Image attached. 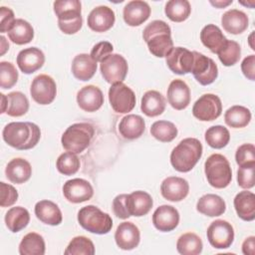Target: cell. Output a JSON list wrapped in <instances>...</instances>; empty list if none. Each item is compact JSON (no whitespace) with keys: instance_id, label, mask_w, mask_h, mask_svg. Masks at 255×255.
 I'll return each mask as SVG.
<instances>
[{"instance_id":"1","label":"cell","mask_w":255,"mask_h":255,"mask_svg":"<svg viewBox=\"0 0 255 255\" xmlns=\"http://www.w3.org/2000/svg\"><path fill=\"white\" fill-rule=\"evenodd\" d=\"M4 141L20 150L33 148L41 137L40 128L30 122H13L6 125L2 131Z\"/></svg>"},{"instance_id":"2","label":"cell","mask_w":255,"mask_h":255,"mask_svg":"<svg viewBox=\"0 0 255 255\" xmlns=\"http://www.w3.org/2000/svg\"><path fill=\"white\" fill-rule=\"evenodd\" d=\"M142 38L148 51L157 58L165 57L173 48L171 29L162 20H153L143 29Z\"/></svg>"},{"instance_id":"3","label":"cell","mask_w":255,"mask_h":255,"mask_svg":"<svg viewBox=\"0 0 255 255\" xmlns=\"http://www.w3.org/2000/svg\"><path fill=\"white\" fill-rule=\"evenodd\" d=\"M202 144L194 137L182 139L170 153V163L179 172L190 171L202 155Z\"/></svg>"},{"instance_id":"4","label":"cell","mask_w":255,"mask_h":255,"mask_svg":"<svg viewBox=\"0 0 255 255\" xmlns=\"http://www.w3.org/2000/svg\"><path fill=\"white\" fill-rule=\"evenodd\" d=\"M54 12L58 18L60 30L72 35L80 31L83 25L82 4L79 0H58L54 4Z\"/></svg>"},{"instance_id":"5","label":"cell","mask_w":255,"mask_h":255,"mask_svg":"<svg viewBox=\"0 0 255 255\" xmlns=\"http://www.w3.org/2000/svg\"><path fill=\"white\" fill-rule=\"evenodd\" d=\"M94 133L95 129L91 124H73L64 131L61 137V142L67 151L78 154L83 152L90 145Z\"/></svg>"},{"instance_id":"6","label":"cell","mask_w":255,"mask_h":255,"mask_svg":"<svg viewBox=\"0 0 255 255\" xmlns=\"http://www.w3.org/2000/svg\"><path fill=\"white\" fill-rule=\"evenodd\" d=\"M204 172L208 183L215 188H225L232 180L230 163L220 153H213L208 156L204 163Z\"/></svg>"},{"instance_id":"7","label":"cell","mask_w":255,"mask_h":255,"mask_svg":"<svg viewBox=\"0 0 255 255\" xmlns=\"http://www.w3.org/2000/svg\"><path fill=\"white\" fill-rule=\"evenodd\" d=\"M78 222L87 231L94 234H107L113 227L112 217L95 205L82 207L78 212Z\"/></svg>"},{"instance_id":"8","label":"cell","mask_w":255,"mask_h":255,"mask_svg":"<svg viewBox=\"0 0 255 255\" xmlns=\"http://www.w3.org/2000/svg\"><path fill=\"white\" fill-rule=\"evenodd\" d=\"M109 101L112 109L118 114H128L135 107V95L133 91L124 84L116 83L109 89Z\"/></svg>"},{"instance_id":"9","label":"cell","mask_w":255,"mask_h":255,"mask_svg":"<svg viewBox=\"0 0 255 255\" xmlns=\"http://www.w3.org/2000/svg\"><path fill=\"white\" fill-rule=\"evenodd\" d=\"M100 70L104 79L114 85L126 79L128 66L127 60L122 55L110 54L101 62Z\"/></svg>"},{"instance_id":"10","label":"cell","mask_w":255,"mask_h":255,"mask_svg":"<svg viewBox=\"0 0 255 255\" xmlns=\"http://www.w3.org/2000/svg\"><path fill=\"white\" fill-rule=\"evenodd\" d=\"M193 64L191 72L195 80L202 86L212 84L218 77V68L216 63L207 56L193 51Z\"/></svg>"},{"instance_id":"11","label":"cell","mask_w":255,"mask_h":255,"mask_svg":"<svg viewBox=\"0 0 255 255\" xmlns=\"http://www.w3.org/2000/svg\"><path fill=\"white\" fill-rule=\"evenodd\" d=\"M221 100L214 94L202 95L192 107V115L201 122L214 121L221 115Z\"/></svg>"},{"instance_id":"12","label":"cell","mask_w":255,"mask_h":255,"mask_svg":"<svg viewBox=\"0 0 255 255\" xmlns=\"http://www.w3.org/2000/svg\"><path fill=\"white\" fill-rule=\"evenodd\" d=\"M206 235L211 246L216 249H226L234 241V229L232 225L222 219L211 222L207 228Z\"/></svg>"},{"instance_id":"13","label":"cell","mask_w":255,"mask_h":255,"mask_svg":"<svg viewBox=\"0 0 255 255\" xmlns=\"http://www.w3.org/2000/svg\"><path fill=\"white\" fill-rule=\"evenodd\" d=\"M30 94L32 99L39 105L51 104L57 94V86L54 79L45 74L35 77L30 87Z\"/></svg>"},{"instance_id":"14","label":"cell","mask_w":255,"mask_h":255,"mask_svg":"<svg viewBox=\"0 0 255 255\" xmlns=\"http://www.w3.org/2000/svg\"><path fill=\"white\" fill-rule=\"evenodd\" d=\"M193 60V52L183 47H173L165 56V62L168 69L177 75L190 73Z\"/></svg>"},{"instance_id":"15","label":"cell","mask_w":255,"mask_h":255,"mask_svg":"<svg viewBox=\"0 0 255 255\" xmlns=\"http://www.w3.org/2000/svg\"><path fill=\"white\" fill-rule=\"evenodd\" d=\"M65 198L72 203H81L90 200L94 195V189L88 180L73 178L67 180L63 185Z\"/></svg>"},{"instance_id":"16","label":"cell","mask_w":255,"mask_h":255,"mask_svg":"<svg viewBox=\"0 0 255 255\" xmlns=\"http://www.w3.org/2000/svg\"><path fill=\"white\" fill-rule=\"evenodd\" d=\"M116 21V15L112 8L108 6H98L94 8L88 16V26L91 30L103 33L110 30Z\"/></svg>"},{"instance_id":"17","label":"cell","mask_w":255,"mask_h":255,"mask_svg":"<svg viewBox=\"0 0 255 255\" xmlns=\"http://www.w3.org/2000/svg\"><path fill=\"white\" fill-rule=\"evenodd\" d=\"M154 227L161 232H169L175 229L179 223V212L171 205H161L152 214Z\"/></svg>"},{"instance_id":"18","label":"cell","mask_w":255,"mask_h":255,"mask_svg":"<svg viewBox=\"0 0 255 255\" xmlns=\"http://www.w3.org/2000/svg\"><path fill=\"white\" fill-rule=\"evenodd\" d=\"M1 96V114H6L10 117L24 116L29 110V101L21 92H11L7 96Z\"/></svg>"},{"instance_id":"19","label":"cell","mask_w":255,"mask_h":255,"mask_svg":"<svg viewBox=\"0 0 255 255\" xmlns=\"http://www.w3.org/2000/svg\"><path fill=\"white\" fill-rule=\"evenodd\" d=\"M16 62L21 72L29 75L43 67L45 55L39 48L30 47L18 53Z\"/></svg>"},{"instance_id":"20","label":"cell","mask_w":255,"mask_h":255,"mask_svg":"<svg viewBox=\"0 0 255 255\" xmlns=\"http://www.w3.org/2000/svg\"><path fill=\"white\" fill-rule=\"evenodd\" d=\"M161 195L173 202L183 200L189 192V184L187 180L178 176L166 177L160 185Z\"/></svg>"},{"instance_id":"21","label":"cell","mask_w":255,"mask_h":255,"mask_svg":"<svg viewBox=\"0 0 255 255\" xmlns=\"http://www.w3.org/2000/svg\"><path fill=\"white\" fill-rule=\"evenodd\" d=\"M117 245L123 250H132L139 244L140 233L139 229L132 222H122L115 233Z\"/></svg>"},{"instance_id":"22","label":"cell","mask_w":255,"mask_h":255,"mask_svg":"<svg viewBox=\"0 0 255 255\" xmlns=\"http://www.w3.org/2000/svg\"><path fill=\"white\" fill-rule=\"evenodd\" d=\"M77 103L80 109H82L85 112H96L104 104L103 92L97 86H85L77 94Z\"/></svg>"},{"instance_id":"23","label":"cell","mask_w":255,"mask_h":255,"mask_svg":"<svg viewBox=\"0 0 255 255\" xmlns=\"http://www.w3.org/2000/svg\"><path fill=\"white\" fill-rule=\"evenodd\" d=\"M123 16L128 26H139L149 18L150 7L145 1L132 0L128 2L124 7Z\"/></svg>"},{"instance_id":"24","label":"cell","mask_w":255,"mask_h":255,"mask_svg":"<svg viewBox=\"0 0 255 255\" xmlns=\"http://www.w3.org/2000/svg\"><path fill=\"white\" fill-rule=\"evenodd\" d=\"M167 101L177 111L184 110L188 107L190 103V90L184 81L175 79L170 82L167 88Z\"/></svg>"},{"instance_id":"25","label":"cell","mask_w":255,"mask_h":255,"mask_svg":"<svg viewBox=\"0 0 255 255\" xmlns=\"http://www.w3.org/2000/svg\"><path fill=\"white\" fill-rule=\"evenodd\" d=\"M152 205L153 200L145 191L136 190L128 194L127 206L130 216H143L149 212Z\"/></svg>"},{"instance_id":"26","label":"cell","mask_w":255,"mask_h":255,"mask_svg":"<svg viewBox=\"0 0 255 255\" xmlns=\"http://www.w3.org/2000/svg\"><path fill=\"white\" fill-rule=\"evenodd\" d=\"M200 40L205 47L215 54H218L228 42L220 28L214 24H208L202 28Z\"/></svg>"},{"instance_id":"27","label":"cell","mask_w":255,"mask_h":255,"mask_svg":"<svg viewBox=\"0 0 255 255\" xmlns=\"http://www.w3.org/2000/svg\"><path fill=\"white\" fill-rule=\"evenodd\" d=\"M221 24L226 32L233 35H238L243 33L248 28L249 19L243 11L230 9L222 15Z\"/></svg>"},{"instance_id":"28","label":"cell","mask_w":255,"mask_h":255,"mask_svg":"<svg viewBox=\"0 0 255 255\" xmlns=\"http://www.w3.org/2000/svg\"><path fill=\"white\" fill-rule=\"evenodd\" d=\"M5 174L12 183L21 184L30 179L32 175V167L26 159L16 157L8 162L5 168Z\"/></svg>"},{"instance_id":"29","label":"cell","mask_w":255,"mask_h":255,"mask_svg":"<svg viewBox=\"0 0 255 255\" xmlns=\"http://www.w3.org/2000/svg\"><path fill=\"white\" fill-rule=\"evenodd\" d=\"M35 215L41 222L52 226L59 225L63 220L59 206L51 200L38 201L35 205Z\"/></svg>"},{"instance_id":"30","label":"cell","mask_w":255,"mask_h":255,"mask_svg":"<svg viewBox=\"0 0 255 255\" xmlns=\"http://www.w3.org/2000/svg\"><path fill=\"white\" fill-rule=\"evenodd\" d=\"M97 72V62L93 60L91 55L79 54L72 62V73L74 77L80 81H89Z\"/></svg>"},{"instance_id":"31","label":"cell","mask_w":255,"mask_h":255,"mask_svg":"<svg viewBox=\"0 0 255 255\" xmlns=\"http://www.w3.org/2000/svg\"><path fill=\"white\" fill-rule=\"evenodd\" d=\"M145 130L144 120L137 115L124 117L119 125V131L126 139H135L142 135Z\"/></svg>"},{"instance_id":"32","label":"cell","mask_w":255,"mask_h":255,"mask_svg":"<svg viewBox=\"0 0 255 255\" xmlns=\"http://www.w3.org/2000/svg\"><path fill=\"white\" fill-rule=\"evenodd\" d=\"M234 208L238 217L244 221H252L255 218V195L248 190L240 191L234 197Z\"/></svg>"},{"instance_id":"33","label":"cell","mask_w":255,"mask_h":255,"mask_svg":"<svg viewBox=\"0 0 255 255\" xmlns=\"http://www.w3.org/2000/svg\"><path fill=\"white\" fill-rule=\"evenodd\" d=\"M196 209L201 214L209 217L220 216L226 210V203L219 195L208 193L202 195L198 199Z\"/></svg>"},{"instance_id":"34","label":"cell","mask_w":255,"mask_h":255,"mask_svg":"<svg viewBox=\"0 0 255 255\" xmlns=\"http://www.w3.org/2000/svg\"><path fill=\"white\" fill-rule=\"evenodd\" d=\"M140 110L147 117H157L165 110V99L157 91H147L141 98Z\"/></svg>"},{"instance_id":"35","label":"cell","mask_w":255,"mask_h":255,"mask_svg":"<svg viewBox=\"0 0 255 255\" xmlns=\"http://www.w3.org/2000/svg\"><path fill=\"white\" fill-rule=\"evenodd\" d=\"M8 37L17 45L28 44L34 38V29L26 20L16 19L11 29L8 31Z\"/></svg>"},{"instance_id":"36","label":"cell","mask_w":255,"mask_h":255,"mask_svg":"<svg viewBox=\"0 0 255 255\" xmlns=\"http://www.w3.org/2000/svg\"><path fill=\"white\" fill-rule=\"evenodd\" d=\"M4 220L7 228L11 232L16 233L28 225L30 221V214L26 208L22 206H15L6 212Z\"/></svg>"},{"instance_id":"37","label":"cell","mask_w":255,"mask_h":255,"mask_svg":"<svg viewBox=\"0 0 255 255\" xmlns=\"http://www.w3.org/2000/svg\"><path fill=\"white\" fill-rule=\"evenodd\" d=\"M19 253L21 255H44V238L36 232L26 234L19 244Z\"/></svg>"},{"instance_id":"38","label":"cell","mask_w":255,"mask_h":255,"mask_svg":"<svg viewBox=\"0 0 255 255\" xmlns=\"http://www.w3.org/2000/svg\"><path fill=\"white\" fill-rule=\"evenodd\" d=\"M225 124L234 128L246 127L251 121V112L243 106H232L224 114Z\"/></svg>"},{"instance_id":"39","label":"cell","mask_w":255,"mask_h":255,"mask_svg":"<svg viewBox=\"0 0 255 255\" xmlns=\"http://www.w3.org/2000/svg\"><path fill=\"white\" fill-rule=\"evenodd\" d=\"M203 248L201 238L192 232H187L179 236L176 242V249L182 255L200 254Z\"/></svg>"},{"instance_id":"40","label":"cell","mask_w":255,"mask_h":255,"mask_svg":"<svg viewBox=\"0 0 255 255\" xmlns=\"http://www.w3.org/2000/svg\"><path fill=\"white\" fill-rule=\"evenodd\" d=\"M191 12L190 3L187 0H170L166 2L164 13L166 17L173 22L185 21Z\"/></svg>"},{"instance_id":"41","label":"cell","mask_w":255,"mask_h":255,"mask_svg":"<svg viewBox=\"0 0 255 255\" xmlns=\"http://www.w3.org/2000/svg\"><path fill=\"white\" fill-rule=\"evenodd\" d=\"M205 141L213 148H223L230 140L229 130L223 126H212L205 131Z\"/></svg>"},{"instance_id":"42","label":"cell","mask_w":255,"mask_h":255,"mask_svg":"<svg viewBox=\"0 0 255 255\" xmlns=\"http://www.w3.org/2000/svg\"><path fill=\"white\" fill-rule=\"evenodd\" d=\"M177 128L168 121H156L150 127L151 135L159 141L169 142L177 136Z\"/></svg>"},{"instance_id":"43","label":"cell","mask_w":255,"mask_h":255,"mask_svg":"<svg viewBox=\"0 0 255 255\" xmlns=\"http://www.w3.org/2000/svg\"><path fill=\"white\" fill-rule=\"evenodd\" d=\"M65 255H93L95 254V245L91 239L86 236L74 237L67 246Z\"/></svg>"},{"instance_id":"44","label":"cell","mask_w":255,"mask_h":255,"mask_svg":"<svg viewBox=\"0 0 255 255\" xmlns=\"http://www.w3.org/2000/svg\"><path fill=\"white\" fill-rule=\"evenodd\" d=\"M80 159L76 153L66 151L57 158L56 167L58 171L64 175H73L80 168Z\"/></svg>"},{"instance_id":"45","label":"cell","mask_w":255,"mask_h":255,"mask_svg":"<svg viewBox=\"0 0 255 255\" xmlns=\"http://www.w3.org/2000/svg\"><path fill=\"white\" fill-rule=\"evenodd\" d=\"M220 62L226 66L230 67L235 65L241 56V48L239 44L233 40H228L226 46L217 54Z\"/></svg>"},{"instance_id":"46","label":"cell","mask_w":255,"mask_h":255,"mask_svg":"<svg viewBox=\"0 0 255 255\" xmlns=\"http://www.w3.org/2000/svg\"><path fill=\"white\" fill-rule=\"evenodd\" d=\"M18 71L11 62L0 63V86L2 89H11L18 81Z\"/></svg>"},{"instance_id":"47","label":"cell","mask_w":255,"mask_h":255,"mask_svg":"<svg viewBox=\"0 0 255 255\" xmlns=\"http://www.w3.org/2000/svg\"><path fill=\"white\" fill-rule=\"evenodd\" d=\"M254 172H255V162L247 163L245 165L239 166L237 170L238 185L244 189L252 188L255 184Z\"/></svg>"},{"instance_id":"48","label":"cell","mask_w":255,"mask_h":255,"mask_svg":"<svg viewBox=\"0 0 255 255\" xmlns=\"http://www.w3.org/2000/svg\"><path fill=\"white\" fill-rule=\"evenodd\" d=\"M235 159L239 166L255 162V146L252 143L240 145L236 150Z\"/></svg>"},{"instance_id":"49","label":"cell","mask_w":255,"mask_h":255,"mask_svg":"<svg viewBox=\"0 0 255 255\" xmlns=\"http://www.w3.org/2000/svg\"><path fill=\"white\" fill-rule=\"evenodd\" d=\"M1 187V207H8L13 205L18 200V192L15 187L5 182L0 183Z\"/></svg>"},{"instance_id":"50","label":"cell","mask_w":255,"mask_h":255,"mask_svg":"<svg viewBox=\"0 0 255 255\" xmlns=\"http://www.w3.org/2000/svg\"><path fill=\"white\" fill-rule=\"evenodd\" d=\"M113 50H114V47L110 42L102 41L97 43L93 47L91 51V57L96 62L101 63L107 56H109L110 54H113Z\"/></svg>"},{"instance_id":"51","label":"cell","mask_w":255,"mask_h":255,"mask_svg":"<svg viewBox=\"0 0 255 255\" xmlns=\"http://www.w3.org/2000/svg\"><path fill=\"white\" fill-rule=\"evenodd\" d=\"M128 194H119L113 200V210L117 217L121 219H127L130 216L127 206Z\"/></svg>"},{"instance_id":"52","label":"cell","mask_w":255,"mask_h":255,"mask_svg":"<svg viewBox=\"0 0 255 255\" xmlns=\"http://www.w3.org/2000/svg\"><path fill=\"white\" fill-rule=\"evenodd\" d=\"M15 20L13 11L8 7L2 6L0 9V32L8 33Z\"/></svg>"},{"instance_id":"53","label":"cell","mask_w":255,"mask_h":255,"mask_svg":"<svg viewBox=\"0 0 255 255\" xmlns=\"http://www.w3.org/2000/svg\"><path fill=\"white\" fill-rule=\"evenodd\" d=\"M243 75L250 81L255 80V55H249L241 63Z\"/></svg>"},{"instance_id":"54","label":"cell","mask_w":255,"mask_h":255,"mask_svg":"<svg viewBox=\"0 0 255 255\" xmlns=\"http://www.w3.org/2000/svg\"><path fill=\"white\" fill-rule=\"evenodd\" d=\"M242 252L245 255H254L255 252V237L249 236L242 243Z\"/></svg>"},{"instance_id":"55","label":"cell","mask_w":255,"mask_h":255,"mask_svg":"<svg viewBox=\"0 0 255 255\" xmlns=\"http://www.w3.org/2000/svg\"><path fill=\"white\" fill-rule=\"evenodd\" d=\"M211 5L217 7V8H224L226 6H228L229 4H232V0H228V1H209Z\"/></svg>"},{"instance_id":"56","label":"cell","mask_w":255,"mask_h":255,"mask_svg":"<svg viewBox=\"0 0 255 255\" xmlns=\"http://www.w3.org/2000/svg\"><path fill=\"white\" fill-rule=\"evenodd\" d=\"M0 41H1V55H4L5 52L9 49V44L8 42H6V38L4 36L0 37Z\"/></svg>"}]
</instances>
